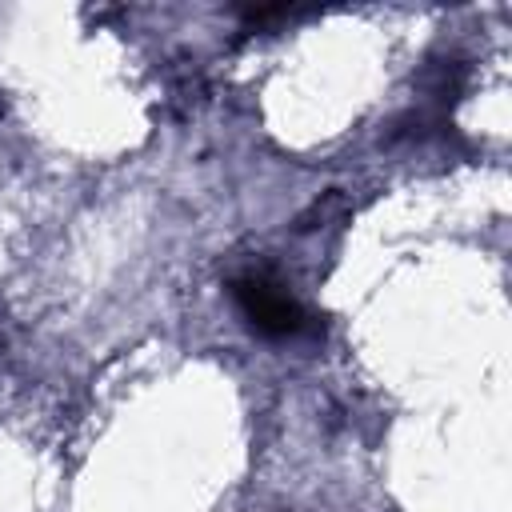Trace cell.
I'll list each match as a JSON object with an SVG mask.
<instances>
[{
	"label": "cell",
	"instance_id": "1",
	"mask_svg": "<svg viewBox=\"0 0 512 512\" xmlns=\"http://www.w3.org/2000/svg\"><path fill=\"white\" fill-rule=\"evenodd\" d=\"M232 300H236L240 316L268 340H288L308 328V312L300 308V300L264 268L240 272L232 280Z\"/></svg>",
	"mask_w": 512,
	"mask_h": 512
}]
</instances>
